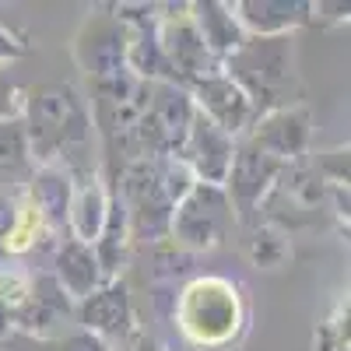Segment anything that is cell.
<instances>
[{"instance_id": "1", "label": "cell", "mask_w": 351, "mask_h": 351, "mask_svg": "<svg viewBox=\"0 0 351 351\" xmlns=\"http://www.w3.org/2000/svg\"><path fill=\"white\" fill-rule=\"evenodd\" d=\"M225 77L243 88L256 112L288 109L299 95L295 39L291 36H246L228 53Z\"/></svg>"}, {"instance_id": "2", "label": "cell", "mask_w": 351, "mask_h": 351, "mask_svg": "<svg viewBox=\"0 0 351 351\" xmlns=\"http://www.w3.org/2000/svg\"><path fill=\"white\" fill-rule=\"evenodd\" d=\"M88 109L67 84H39L28 92V155L43 162L81 148L88 137Z\"/></svg>"}, {"instance_id": "3", "label": "cell", "mask_w": 351, "mask_h": 351, "mask_svg": "<svg viewBox=\"0 0 351 351\" xmlns=\"http://www.w3.org/2000/svg\"><path fill=\"white\" fill-rule=\"evenodd\" d=\"M183 334L200 348H218L228 344L239 334L246 309L239 288L225 278H197L183 288L180 309H176Z\"/></svg>"}, {"instance_id": "4", "label": "cell", "mask_w": 351, "mask_h": 351, "mask_svg": "<svg viewBox=\"0 0 351 351\" xmlns=\"http://www.w3.org/2000/svg\"><path fill=\"white\" fill-rule=\"evenodd\" d=\"M169 228L180 246H190V250L218 246L232 228V204H228L225 190L208 186V183H193L180 197V204H176Z\"/></svg>"}, {"instance_id": "5", "label": "cell", "mask_w": 351, "mask_h": 351, "mask_svg": "<svg viewBox=\"0 0 351 351\" xmlns=\"http://www.w3.org/2000/svg\"><path fill=\"white\" fill-rule=\"evenodd\" d=\"M193 123V106L186 92H180L172 81H148L144 84V102L137 116V144L152 152H172L186 141Z\"/></svg>"}, {"instance_id": "6", "label": "cell", "mask_w": 351, "mask_h": 351, "mask_svg": "<svg viewBox=\"0 0 351 351\" xmlns=\"http://www.w3.org/2000/svg\"><path fill=\"white\" fill-rule=\"evenodd\" d=\"M281 169H288L285 162H278L274 155L260 152L253 141H246L239 152H232V165H228V204H236L243 215L253 211V204L274 186V180L281 176Z\"/></svg>"}, {"instance_id": "7", "label": "cell", "mask_w": 351, "mask_h": 351, "mask_svg": "<svg viewBox=\"0 0 351 351\" xmlns=\"http://www.w3.org/2000/svg\"><path fill=\"white\" fill-rule=\"evenodd\" d=\"M193 99H197V112L208 116V120L225 130L228 137L239 134L253 123V102L243 95V88L236 81H228L225 74H204L200 81H193Z\"/></svg>"}, {"instance_id": "8", "label": "cell", "mask_w": 351, "mask_h": 351, "mask_svg": "<svg viewBox=\"0 0 351 351\" xmlns=\"http://www.w3.org/2000/svg\"><path fill=\"white\" fill-rule=\"evenodd\" d=\"M158 53L169 67L172 77H183V81H200L208 71V46H204L200 32L190 14H169L158 28Z\"/></svg>"}, {"instance_id": "9", "label": "cell", "mask_w": 351, "mask_h": 351, "mask_svg": "<svg viewBox=\"0 0 351 351\" xmlns=\"http://www.w3.org/2000/svg\"><path fill=\"white\" fill-rule=\"evenodd\" d=\"M232 137L225 130H218L208 116L193 112V123L186 130V141H183V155H186V169L197 172L208 186H218L225 183L228 176V165H232Z\"/></svg>"}, {"instance_id": "10", "label": "cell", "mask_w": 351, "mask_h": 351, "mask_svg": "<svg viewBox=\"0 0 351 351\" xmlns=\"http://www.w3.org/2000/svg\"><path fill=\"white\" fill-rule=\"evenodd\" d=\"M77 64L84 67L88 77L106 81V77H120L123 64H127V36L123 28L109 21V18H95L84 25V32L77 36Z\"/></svg>"}, {"instance_id": "11", "label": "cell", "mask_w": 351, "mask_h": 351, "mask_svg": "<svg viewBox=\"0 0 351 351\" xmlns=\"http://www.w3.org/2000/svg\"><path fill=\"white\" fill-rule=\"evenodd\" d=\"M246 141H253L260 152L274 155L278 162L291 165V162L302 155L306 141H309V112L299 109V106L267 112V116H263V120L253 127V134H250Z\"/></svg>"}, {"instance_id": "12", "label": "cell", "mask_w": 351, "mask_h": 351, "mask_svg": "<svg viewBox=\"0 0 351 351\" xmlns=\"http://www.w3.org/2000/svg\"><path fill=\"white\" fill-rule=\"evenodd\" d=\"M232 11H239V25L250 36H288L291 25L306 21V14L313 11L309 4H256V0H246V4H236Z\"/></svg>"}, {"instance_id": "13", "label": "cell", "mask_w": 351, "mask_h": 351, "mask_svg": "<svg viewBox=\"0 0 351 351\" xmlns=\"http://www.w3.org/2000/svg\"><path fill=\"white\" fill-rule=\"evenodd\" d=\"M190 11H197V14H190V18H193V25H197L204 46H208V53H211V49H215V53H232V49L246 39L239 18L232 14L228 4H197V8H190Z\"/></svg>"}, {"instance_id": "14", "label": "cell", "mask_w": 351, "mask_h": 351, "mask_svg": "<svg viewBox=\"0 0 351 351\" xmlns=\"http://www.w3.org/2000/svg\"><path fill=\"white\" fill-rule=\"evenodd\" d=\"M81 319L88 330H99V334H116L120 337L130 324V306H127V291L123 285H109L106 291H95V295L84 299Z\"/></svg>"}, {"instance_id": "15", "label": "cell", "mask_w": 351, "mask_h": 351, "mask_svg": "<svg viewBox=\"0 0 351 351\" xmlns=\"http://www.w3.org/2000/svg\"><path fill=\"white\" fill-rule=\"evenodd\" d=\"M60 281L71 295H81L88 299L99 285V256L92 253V246L81 243V239H71L64 243L60 250Z\"/></svg>"}, {"instance_id": "16", "label": "cell", "mask_w": 351, "mask_h": 351, "mask_svg": "<svg viewBox=\"0 0 351 351\" xmlns=\"http://www.w3.org/2000/svg\"><path fill=\"white\" fill-rule=\"evenodd\" d=\"M106 211H109L106 193H102V186H99L95 176H88V180L81 183V190H77V197H74V211H71L74 232L81 236V243H84V239H88V243L99 239V232H102V225H106Z\"/></svg>"}, {"instance_id": "17", "label": "cell", "mask_w": 351, "mask_h": 351, "mask_svg": "<svg viewBox=\"0 0 351 351\" xmlns=\"http://www.w3.org/2000/svg\"><path fill=\"white\" fill-rule=\"evenodd\" d=\"M28 176V141L21 123L0 120V186L25 183Z\"/></svg>"}, {"instance_id": "18", "label": "cell", "mask_w": 351, "mask_h": 351, "mask_svg": "<svg viewBox=\"0 0 351 351\" xmlns=\"http://www.w3.org/2000/svg\"><path fill=\"white\" fill-rule=\"evenodd\" d=\"M288 236L281 228H274V225H263V228H256L253 232V239H250V256H253V263H260V267H278V263L288 256V243H285Z\"/></svg>"}, {"instance_id": "19", "label": "cell", "mask_w": 351, "mask_h": 351, "mask_svg": "<svg viewBox=\"0 0 351 351\" xmlns=\"http://www.w3.org/2000/svg\"><path fill=\"white\" fill-rule=\"evenodd\" d=\"M39 225H43V211L36 208V200L21 204L18 221H14V228L8 232V239H4V250H8V253L28 250V246H32V239H36V232H39Z\"/></svg>"}, {"instance_id": "20", "label": "cell", "mask_w": 351, "mask_h": 351, "mask_svg": "<svg viewBox=\"0 0 351 351\" xmlns=\"http://www.w3.org/2000/svg\"><path fill=\"white\" fill-rule=\"evenodd\" d=\"M56 351H102V341L88 337V334H77V337H67L64 344H56Z\"/></svg>"}, {"instance_id": "21", "label": "cell", "mask_w": 351, "mask_h": 351, "mask_svg": "<svg viewBox=\"0 0 351 351\" xmlns=\"http://www.w3.org/2000/svg\"><path fill=\"white\" fill-rule=\"evenodd\" d=\"M21 49H25V46L8 32V28H0V60H4V56H18Z\"/></svg>"}, {"instance_id": "22", "label": "cell", "mask_w": 351, "mask_h": 351, "mask_svg": "<svg viewBox=\"0 0 351 351\" xmlns=\"http://www.w3.org/2000/svg\"><path fill=\"white\" fill-rule=\"evenodd\" d=\"M11 95H14L11 88H8V84H0V120H8V116L18 109V102H14Z\"/></svg>"}, {"instance_id": "23", "label": "cell", "mask_w": 351, "mask_h": 351, "mask_svg": "<svg viewBox=\"0 0 351 351\" xmlns=\"http://www.w3.org/2000/svg\"><path fill=\"white\" fill-rule=\"evenodd\" d=\"M127 351H158V348H155V344H152V341H148V337H134V341H130V348H127Z\"/></svg>"}]
</instances>
